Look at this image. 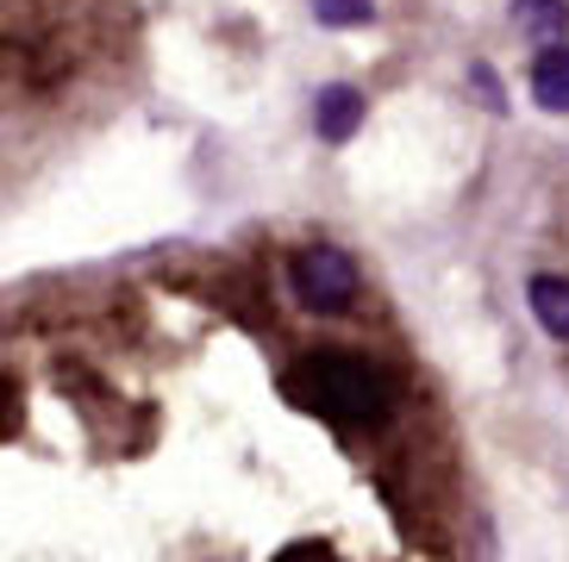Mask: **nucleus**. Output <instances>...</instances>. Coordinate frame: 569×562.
<instances>
[{
    "instance_id": "5",
    "label": "nucleus",
    "mask_w": 569,
    "mask_h": 562,
    "mask_svg": "<svg viewBox=\"0 0 569 562\" xmlns=\"http://www.w3.org/2000/svg\"><path fill=\"white\" fill-rule=\"evenodd\" d=\"M532 319L551 331L557 344H569V275H532Z\"/></svg>"
},
{
    "instance_id": "4",
    "label": "nucleus",
    "mask_w": 569,
    "mask_h": 562,
    "mask_svg": "<svg viewBox=\"0 0 569 562\" xmlns=\"http://www.w3.org/2000/svg\"><path fill=\"white\" fill-rule=\"evenodd\" d=\"M532 100L545 107V113H569V44L538 50V63H532Z\"/></svg>"
},
{
    "instance_id": "7",
    "label": "nucleus",
    "mask_w": 569,
    "mask_h": 562,
    "mask_svg": "<svg viewBox=\"0 0 569 562\" xmlns=\"http://www.w3.org/2000/svg\"><path fill=\"white\" fill-rule=\"evenodd\" d=\"M326 26H369V0H313Z\"/></svg>"
},
{
    "instance_id": "2",
    "label": "nucleus",
    "mask_w": 569,
    "mask_h": 562,
    "mask_svg": "<svg viewBox=\"0 0 569 562\" xmlns=\"http://www.w3.org/2000/svg\"><path fill=\"white\" fill-rule=\"evenodd\" d=\"M295 294L313 307V313H338L357 300V263L332 244H313L295 257Z\"/></svg>"
},
{
    "instance_id": "3",
    "label": "nucleus",
    "mask_w": 569,
    "mask_h": 562,
    "mask_svg": "<svg viewBox=\"0 0 569 562\" xmlns=\"http://www.w3.org/2000/svg\"><path fill=\"white\" fill-rule=\"evenodd\" d=\"M357 126H363V94H357V88H345V82L319 88V100H313V132L326 138V144H345V138H357Z\"/></svg>"
},
{
    "instance_id": "8",
    "label": "nucleus",
    "mask_w": 569,
    "mask_h": 562,
    "mask_svg": "<svg viewBox=\"0 0 569 562\" xmlns=\"http://www.w3.org/2000/svg\"><path fill=\"white\" fill-rule=\"evenodd\" d=\"M469 82H476V94L488 100V113H501V88H495V76H488V63H469Z\"/></svg>"
},
{
    "instance_id": "1",
    "label": "nucleus",
    "mask_w": 569,
    "mask_h": 562,
    "mask_svg": "<svg viewBox=\"0 0 569 562\" xmlns=\"http://www.w3.org/2000/svg\"><path fill=\"white\" fill-rule=\"evenodd\" d=\"M282 394L301 407V413H319V419H338V425H376L388 413V375L363 357H301L288 369Z\"/></svg>"
},
{
    "instance_id": "6",
    "label": "nucleus",
    "mask_w": 569,
    "mask_h": 562,
    "mask_svg": "<svg viewBox=\"0 0 569 562\" xmlns=\"http://www.w3.org/2000/svg\"><path fill=\"white\" fill-rule=\"evenodd\" d=\"M513 19H519V32L538 38L545 50L569 44V7L563 0H513Z\"/></svg>"
}]
</instances>
